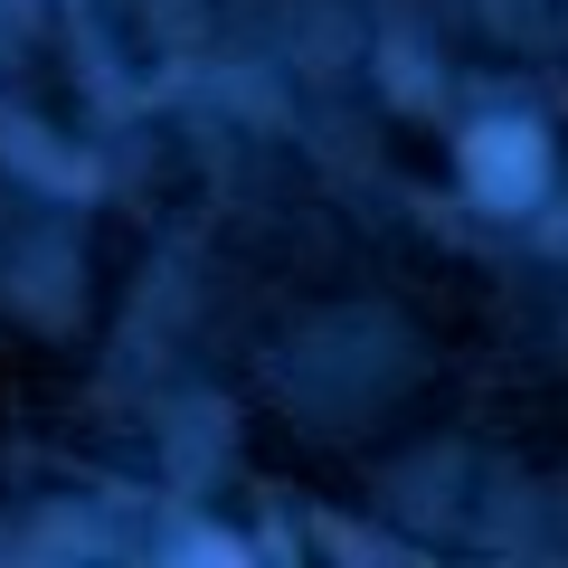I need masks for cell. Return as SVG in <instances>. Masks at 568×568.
<instances>
[{"instance_id":"6da1fadb","label":"cell","mask_w":568,"mask_h":568,"mask_svg":"<svg viewBox=\"0 0 568 568\" xmlns=\"http://www.w3.org/2000/svg\"><path fill=\"white\" fill-rule=\"evenodd\" d=\"M465 181H474V200L521 209V200H540V181H549V142L530 133V123H493V133L465 142Z\"/></svg>"}]
</instances>
